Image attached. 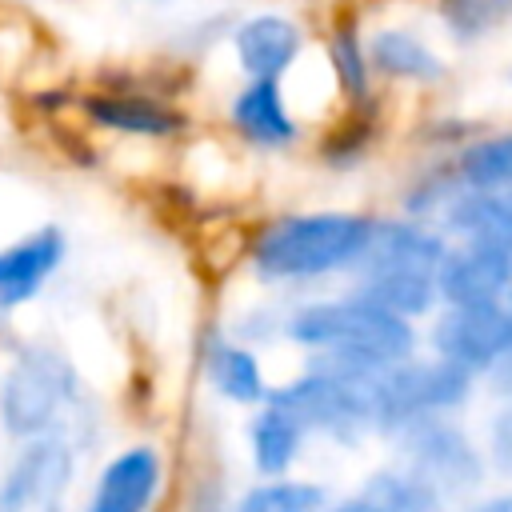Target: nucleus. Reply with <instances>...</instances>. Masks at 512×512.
Masks as SVG:
<instances>
[{
	"mask_svg": "<svg viewBox=\"0 0 512 512\" xmlns=\"http://www.w3.org/2000/svg\"><path fill=\"white\" fill-rule=\"evenodd\" d=\"M372 220L356 212H296L272 220L252 244V268L260 280L292 284L352 268Z\"/></svg>",
	"mask_w": 512,
	"mask_h": 512,
	"instance_id": "20e7f679",
	"label": "nucleus"
},
{
	"mask_svg": "<svg viewBox=\"0 0 512 512\" xmlns=\"http://www.w3.org/2000/svg\"><path fill=\"white\" fill-rule=\"evenodd\" d=\"M468 512H512V488H500V492H480L472 500Z\"/></svg>",
	"mask_w": 512,
	"mask_h": 512,
	"instance_id": "c85d7f7f",
	"label": "nucleus"
},
{
	"mask_svg": "<svg viewBox=\"0 0 512 512\" xmlns=\"http://www.w3.org/2000/svg\"><path fill=\"white\" fill-rule=\"evenodd\" d=\"M436 12L456 40H484L512 24V0H436Z\"/></svg>",
	"mask_w": 512,
	"mask_h": 512,
	"instance_id": "5701e85b",
	"label": "nucleus"
},
{
	"mask_svg": "<svg viewBox=\"0 0 512 512\" xmlns=\"http://www.w3.org/2000/svg\"><path fill=\"white\" fill-rule=\"evenodd\" d=\"M84 112L96 128L128 132V136H172L180 116L152 96L140 92H92L84 96Z\"/></svg>",
	"mask_w": 512,
	"mask_h": 512,
	"instance_id": "6ab92c4d",
	"label": "nucleus"
},
{
	"mask_svg": "<svg viewBox=\"0 0 512 512\" xmlns=\"http://www.w3.org/2000/svg\"><path fill=\"white\" fill-rule=\"evenodd\" d=\"M308 440H312V432L300 424V416L272 396L260 408H252V416H248V460L260 480L292 476Z\"/></svg>",
	"mask_w": 512,
	"mask_h": 512,
	"instance_id": "4468645a",
	"label": "nucleus"
},
{
	"mask_svg": "<svg viewBox=\"0 0 512 512\" xmlns=\"http://www.w3.org/2000/svg\"><path fill=\"white\" fill-rule=\"evenodd\" d=\"M444 256H448V240L428 220H372L368 240L352 264V276H376V272L436 276Z\"/></svg>",
	"mask_w": 512,
	"mask_h": 512,
	"instance_id": "9d476101",
	"label": "nucleus"
},
{
	"mask_svg": "<svg viewBox=\"0 0 512 512\" xmlns=\"http://www.w3.org/2000/svg\"><path fill=\"white\" fill-rule=\"evenodd\" d=\"M152 4H164V0H152Z\"/></svg>",
	"mask_w": 512,
	"mask_h": 512,
	"instance_id": "7c9ffc66",
	"label": "nucleus"
},
{
	"mask_svg": "<svg viewBox=\"0 0 512 512\" xmlns=\"http://www.w3.org/2000/svg\"><path fill=\"white\" fill-rule=\"evenodd\" d=\"M488 388H492L496 400H512V352L488 372Z\"/></svg>",
	"mask_w": 512,
	"mask_h": 512,
	"instance_id": "cd10ccee",
	"label": "nucleus"
},
{
	"mask_svg": "<svg viewBox=\"0 0 512 512\" xmlns=\"http://www.w3.org/2000/svg\"><path fill=\"white\" fill-rule=\"evenodd\" d=\"M232 500L236 496H228L216 476H200V484L192 488V512H232Z\"/></svg>",
	"mask_w": 512,
	"mask_h": 512,
	"instance_id": "a878e982",
	"label": "nucleus"
},
{
	"mask_svg": "<svg viewBox=\"0 0 512 512\" xmlns=\"http://www.w3.org/2000/svg\"><path fill=\"white\" fill-rule=\"evenodd\" d=\"M84 384L56 344H24L0 372V432L12 444L64 436L84 448Z\"/></svg>",
	"mask_w": 512,
	"mask_h": 512,
	"instance_id": "f257e3e1",
	"label": "nucleus"
},
{
	"mask_svg": "<svg viewBox=\"0 0 512 512\" xmlns=\"http://www.w3.org/2000/svg\"><path fill=\"white\" fill-rule=\"evenodd\" d=\"M392 448L400 464L428 476L448 500L480 496L492 476L484 444L456 416H420L392 436Z\"/></svg>",
	"mask_w": 512,
	"mask_h": 512,
	"instance_id": "39448f33",
	"label": "nucleus"
},
{
	"mask_svg": "<svg viewBox=\"0 0 512 512\" xmlns=\"http://www.w3.org/2000/svg\"><path fill=\"white\" fill-rule=\"evenodd\" d=\"M436 220L448 236H456L464 244H488L512 260V200H504L496 192L460 188Z\"/></svg>",
	"mask_w": 512,
	"mask_h": 512,
	"instance_id": "dca6fc26",
	"label": "nucleus"
},
{
	"mask_svg": "<svg viewBox=\"0 0 512 512\" xmlns=\"http://www.w3.org/2000/svg\"><path fill=\"white\" fill-rule=\"evenodd\" d=\"M508 308H512V292H508Z\"/></svg>",
	"mask_w": 512,
	"mask_h": 512,
	"instance_id": "c756f323",
	"label": "nucleus"
},
{
	"mask_svg": "<svg viewBox=\"0 0 512 512\" xmlns=\"http://www.w3.org/2000/svg\"><path fill=\"white\" fill-rule=\"evenodd\" d=\"M64 232L44 224L12 244L0 248V312H12L28 300L40 296V288L48 284V276L64 264Z\"/></svg>",
	"mask_w": 512,
	"mask_h": 512,
	"instance_id": "ddd939ff",
	"label": "nucleus"
},
{
	"mask_svg": "<svg viewBox=\"0 0 512 512\" xmlns=\"http://www.w3.org/2000/svg\"><path fill=\"white\" fill-rule=\"evenodd\" d=\"M452 172L460 188L472 192H504L512 184V132H492L464 144L452 156Z\"/></svg>",
	"mask_w": 512,
	"mask_h": 512,
	"instance_id": "412c9836",
	"label": "nucleus"
},
{
	"mask_svg": "<svg viewBox=\"0 0 512 512\" xmlns=\"http://www.w3.org/2000/svg\"><path fill=\"white\" fill-rule=\"evenodd\" d=\"M304 48L296 20L280 12H256L232 28V52L248 80H284Z\"/></svg>",
	"mask_w": 512,
	"mask_h": 512,
	"instance_id": "f8f14e48",
	"label": "nucleus"
},
{
	"mask_svg": "<svg viewBox=\"0 0 512 512\" xmlns=\"http://www.w3.org/2000/svg\"><path fill=\"white\" fill-rule=\"evenodd\" d=\"M368 64L380 76L408 80V84H440L444 80V56L428 48L412 28H376L368 36Z\"/></svg>",
	"mask_w": 512,
	"mask_h": 512,
	"instance_id": "a211bd4d",
	"label": "nucleus"
},
{
	"mask_svg": "<svg viewBox=\"0 0 512 512\" xmlns=\"http://www.w3.org/2000/svg\"><path fill=\"white\" fill-rule=\"evenodd\" d=\"M380 372L384 368H368L336 356H308V364L292 380L272 384L268 396L292 408L312 436L356 448L364 436H376Z\"/></svg>",
	"mask_w": 512,
	"mask_h": 512,
	"instance_id": "7ed1b4c3",
	"label": "nucleus"
},
{
	"mask_svg": "<svg viewBox=\"0 0 512 512\" xmlns=\"http://www.w3.org/2000/svg\"><path fill=\"white\" fill-rule=\"evenodd\" d=\"M204 380L224 404H236V408H260L272 392L252 344L232 336H212L204 344Z\"/></svg>",
	"mask_w": 512,
	"mask_h": 512,
	"instance_id": "2eb2a0df",
	"label": "nucleus"
},
{
	"mask_svg": "<svg viewBox=\"0 0 512 512\" xmlns=\"http://www.w3.org/2000/svg\"><path fill=\"white\" fill-rule=\"evenodd\" d=\"M476 392V376L440 360V356H412L380 372V416L376 436L392 440L404 424L420 416H456Z\"/></svg>",
	"mask_w": 512,
	"mask_h": 512,
	"instance_id": "423d86ee",
	"label": "nucleus"
},
{
	"mask_svg": "<svg viewBox=\"0 0 512 512\" xmlns=\"http://www.w3.org/2000/svg\"><path fill=\"white\" fill-rule=\"evenodd\" d=\"M320 512H380L364 492H348V496H328V504Z\"/></svg>",
	"mask_w": 512,
	"mask_h": 512,
	"instance_id": "bb28decb",
	"label": "nucleus"
},
{
	"mask_svg": "<svg viewBox=\"0 0 512 512\" xmlns=\"http://www.w3.org/2000/svg\"><path fill=\"white\" fill-rule=\"evenodd\" d=\"M80 448L64 436L12 444L0 468V512H68Z\"/></svg>",
	"mask_w": 512,
	"mask_h": 512,
	"instance_id": "0eeeda50",
	"label": "nucleus"
},
{
	"mask_svg": "<svg viewBox=\"0 0 512 512\" xmlns=\"http://www.w3.org/2000/svg\"><path fill=\"white\" fill-rule=\"evenodd\" d=\"M360 492L380 508V512H448V496L428 480L420 476L416 468L392 460V464H380L364 476Z\"/></svg>",
	"mask_w": 512,
	"mask_h": 512,
	"instance_id": "aec40b11",
	"label": "nucleus"
},
{
	"mask_svg": "<svg viewBox=\"0 0 512 512\" xmlns=\"http://www.w3.org/2000/svg\"><path fill=\"white\" fill-rule=\"evenodd\" d=\"M436 288L440 304H504L512 292V260L488 244H448Z\"/></svg>",
	"mask_w": 512,
	"mask_h": 512,
	"instance_id": "9b49d317",
	"label": "nucleus"
},
{
	"mask_svg": "<svg viewBox=\"0 0 512 512\" xmlns=\"http://www.w3.org/2000/svg\"><path fill=\"white\" fill-rule=\"evenodd\" d=\"M284 336L308 356H336L368 368H392L416 356V328L364 296L308 300L284 316Z\"/></svg>",
	"mask_w": 512,
	"mask_h": 512,
	"instance_id": "f03ea898",
	"label": "nucleus"
},
{
	"mask_svg": "<svg viewBox=\"0 0 512 512\" xmlns=\"http://www.w3.org/2000/svg\"><path fill=\"white\" fill-rule=\"evenodd\" d=\"M432 356L488 376L512 352V308L504 304H440L428 324Z\"/></svg>",
	"mask_w": 512,
	"mask_h": 512,
	"instance_id": "6e6552de",
	"label": "nucleus"
},
{
	"mask_svg": "<svg viewBox=\"0 0 512 512\" xmlns=\"http://www.w3.org/2000/svg\"><path fill=\"white\" fill-rule=\"evenodd\" d=\"M484 456H488V468L504 480H512V400H500L484 424Z\"/></svg>",
	"mask_w": 512,
	"mask_h": 512,
	"instance_id": "393cba45",
	"label": "nucleus"
},
{
	"mask_svg": "<svg viewBox=\"0 0 512 512\" xmlns=\"http://www.w3.org/2000/svg\"><path fill=\"white\" fill-rule=\"evenodd\" d=\"M328 60H332V72H336L340 88H344L352 100H364V96H368L372 64H368V48H364V40L356 36L352 24L332 28V36H328Z\"/></svg>",
	"mask_w": 512,
	"mask_h": 512,
	"instance_id": "b1692460",
	"label": "nucleus"
},
{
	"mask_svg": "<svg viewBox=\"0 0 512 512\" xmlns=\"http://www.w3.org/2000/svg\"><path fill=\"white\" fill-rule=\"evenodd\" d=\"M168 484V460L152 440H132L96 468L84 512H156Z\"/></svg>",
	"mask_w": 512,
	"mask_h": 512,
	"instance_id": "1a4fd4ad",
	"label": "nucleus"
},
{
	"mask_svg": "<svg viewBox=\"0 0 512 512\" xmlns=\"http://www.w3.org/2000/svg\"><path fill=\"white\" fill-rule=\"evenodd\" d=\"M328 504V488L308 476H272L248 484L236 500L232 512H320Z\"/></svg>",
	"mask_w": 512,
	"mask_h": 512,
	"instance_id": "4be33fe9",
	"label": "nucleus"
},
{
	"mask_svg": "<svg viewBox=\"0 0 512 512\" xmlns=\"http://www.w3.org/2000/svg\"><path fill=\"white\" fill-rule=\"evenodd\" d=\"M228 116H232V128L260 148H288L300 136L288 112V100L280 92V80H248L232 96Z\"/></svg>",
	"mask_w": 512,
	"mask_h": 512,
	"instance_id": "f3484780",
	"label": "nucleus"
}]
</instances>
